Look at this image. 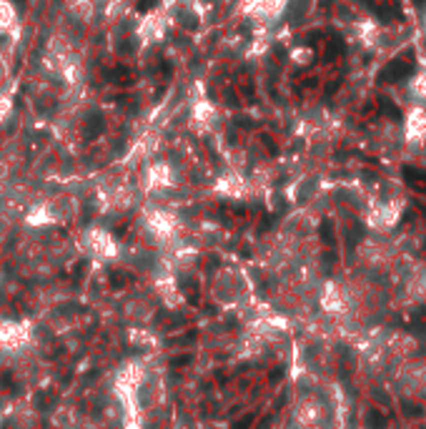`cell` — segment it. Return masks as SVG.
<instances>
[{
    "instance_id": "obj_4",
    "label": "cell",
    "mask_w": 426,
    "mask_h": 429,
    "mask_svg": "<svg viewBox=\"0 0 426 429\" xmlns=\"http://www.w3.org/2000/svg\"><path fill=\"white\" fill-rule=\"evenodd\" d=\"M153 3H156V0H140V3H138V8H140V11H148Z\"/></svg>"
},
{
    "instance_id": "obj_1",
    "label": "cell",
    "mask_w": 426,
    "mask_h": 429,
    "mask_svg": "<svg viewBox=\"0 0 426 429\" xmlns=\"http://www.w3.org/2000/svg\"><path fill=\"white\" fill-rule=\"evenodd\" d=\"M368 426L371 429H384L386 426V419L381 416V411H371L368 414Z\"/></svg>"
},
{
    "instance_id": "obj_3",
    "label": "cell",
    "mask_w": 426,
    "mask_h": 429,
    "mask_svg": "<svg viewBox=\"0 0 426 429\" xmlns=\"http://www.w3.org/2000/svg\"><path fill=\"white\" fill-rule=\"evenodd\" d=\"M188 361H190V356H178V359H173V366H183Z\"/></svg>"
},
{
    "instance_id": "obj_2",
    "label": "cell",
    "mask_w": 426,
    "mask_h": 429,
    "mask_svg": "<svg viewBox=\"0 0 426 429\" xmlns=\"http://www.w3.org/2000/svg\"><path fill=\"white\" fill-rule=\"evenodd\" d=\"M251 421H254V414H248L246 419H238V421L234 424V429H248V426H251Z\"/></svg>"
}]
</instances>
